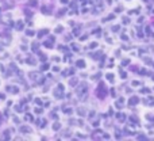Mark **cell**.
Segmentation results:
<instances>
[{"label":"cell","mask_w":154,"mask_h":141,"mask_svg":"<svg viewBox=\"0 0 154 141\" xmlns=\"http://www.w3.org/2000/svg\"><path fill=\"white\" fill-rule=\"evenodd\" d=\"M96 92H97V96H99V98H101V99L107 95V88H105V84L103 83V81H99V86H97Z\"/></svg>","instance_id":"6da1fadb"},{"label":"cell","mask_w":154,"mask_h":141,"mask_svg":"<svg viewBox=\"0 0 154 141\" xmlns=\"http://www.w3.org/2000/svg\"><path fill=\"white\" fill-rule=\"evenodd\" d=\"M29 77L31 80H34V81H37V83H43V79H41V73L39 72H31L29 75Z\"/></svg>","instance_id":"7a4b0ae2"},{"label":"cell","mask_w":154,"mask_h":141,"mask_svg":"<svg viewBox=\"0 0 154 141\" xmlns=\"http://www.w3.org/2000/svg\"><path fill=\"white\" fill-rule=\"evenodd\" d=\"M87 88H88L87 84H80V87H77V90H76V94L77 95H83L84 92L87 91Z\"/></svg>","instance_id":"3957f363"},{"label":"cell","mask_w":154,"mask_h":141,"mask_svg":"<svg viewBox=\"0 0 154 141\" xmlns=\"http://www.w3.org/2000/svg\"><path fill=\"white\" fill-rule=\"evenodd\" d=\"M5 90L8 92H11V94H18V92H19V88H18L16 86H7Z\"/></svg>","instance_id":"277c9868"},{"label":"cell","mask_w":154,"mask_h":141,"mask_svg":"<svg viewBox=\"0 0 154 141\" xmlns=\"http://www.w3.org/2000/svg\"><path fill=\"white\" fill-rule=\"evenodd\" d=\"M54 42H55V38H54V37H51V38H49V41L43 42V46H46V48H53Z\"/></svg>","instance_id":"5b68a950"},{"label":"cell","mask_w":154,"mask_h":141,"mask_svg":"<svg viewBox=\"0 0 154 141\" xmlns=\"http://www.w3.org/2000/svg\"><path fill=\"white\" fill-rule=\"evenodd\" d=\"M138 103H139V98H138V96H131V98H130V100H129L130 106H135V104H138Z\"/></svg>","instance_id":"8992f818"},{"label":"cell","mask_w":154,"mask_h":141,"mask_svg":"<svg viewBox=\"0 0 154 141\" xmlns=\"http://www.w3.org/2000/svg\"><path fill=\"white\" fill-rule=\"evenodd\" d=\"M41 12L46 14V15H47V14H51V8L47 7V5H42V7H41Z\"/></svg>","instance_id":"52a82bcc"},{"label":"cell","mask_w":154,"mask_h":141,"mask_svg":"<svg viewBox=\"0 0 154 141\" xmlns=\"http://www.w3.org/2000/svg\"><path fill=\"white\" fill-rule=\"evenodd\" d=\"M49 33H50V30H49V29H43V30H41V31L38 33V37L42 38V37H45V35H47Z\"/></svg>","instance_id":"ba28073f"},{"label":"cell","mask_w":154,"mask_h":141,"mask_svg":"<svg viewBox=\"0 0 154 141\" xmlns=\"http://www.w3.org/2000/svg\"><path fill=\"white\" fill-rule=\"evenodd\" d=\"M19 132H22V133H31V129H30V126H20L19 128Z\"/></svg>","instance_id":"9c48e42d"},{"label":"cell","mask_w":154,"mask_h":141,"mask_svg":"<svg viewBox=\"0 0 154 141\" xmlns=\"http://www.w3.org/2000/svg\"><path fill=\"white\" fill-rule=\"evenodd\" d=\"M62 92H64V91H62ZM62 92H61V90H60V88H57V90L54 91V96L57 98V99H61V98L64 96V94H62Z\"/></svg>","instance_id":"30bf717a"},{"label":"cell","mask_w":154,"mask_h":141,"mask_svg":"<svg viewBox=\"0 0 154 141\" xmlns=\"http://www.w3.org/2000/svg\"><path fill=\"white\" fill-rule=\"evenodd\" d=\"M76 66L77 68H85V61L84 60H77L76 61Z\"/></svg>","instance_id":"8fae6325"},{"label":"cell","mask_w":154,"mask_h":141,"mask_svg":"<svg viewBox=\"0 0 154 141\" xmlns=\"http://www.w3.org/2000/svg\"><path fill=\"white\" fill-rule=\"evenodd\" d=\"M37 124H38L39 128H45V126H46V119H45V118H41V119L37 121Z\"/></svg>","instance_id":"7c38bea8"},{"label":"cell","mask_w":154,"mask_h":141,"mask_svg":"<svg viewBox=\"0 0 154 141\" xmlns=\"http://www.w3.org/2000/svg\"><path fill=\"white\" fill-rule=\"evenodd\" d=\"M115 104H116L118 108H122L123 104H124V99H123V98H119V99H118V103H115Z\"/></svg>","instance_id":"4fadbf2b"},{"label":"cell","mask_w":154,"mask_h":141,"mask_svg":"<svg viewBox=\"0 0 154 141\" xmlns=\"http://www.w3.org/2000/svg\"><path fill=\"white\" fill-rule=\"evenodd\" d=\"M116 118H118V121H120V122H123V121L126 119V115L123 114V113H116Z\"/></svg>","instance_id":"5bb4252c"},{"label":"cell","mask_w":154,"mask_h":141,"mask_svg":"<svg viewBox=\"0 0 154 141\" xmlns=\"http://www.w3.org/2000/svg\"><path fill=\"white\" fill-rule=\"evenodd\" d=\"M130 121H131V122H134L135 125H138V126H139V119H138V117L131 115V117H130Z\"/></svg>","instance_id":"9a60e30c"},{"label":"cell","mask_w":154,"mask_h":141,"mask_svg":"<svg viewBox=\"0 0 154 141\" xmlns=\"http://www.w3.org/2000/svg\"><path fill=\"white\" fill-rule=\"evenodd\" d=\"M23 26H25L23 21H19V22H16V27H15V29L16 30H23Z\"/></svg>","instance_id":"2e32d148"},{"label":"cell","mask_w":154,"mask_h":141,"mask_svg":"<svg viewBox=\"0 0 154 141\" xmlns=\"http://www.w3.org/2000/svg\"><path fill=\"white\" fill-rule=\"evenodd\" d=\"M26 62H27V64H29V65H35V64H37V61H35V60H34L33 57H30V58H27V60H26Z\"/></svg>","instance_id":"e0dca14e"},{"label":"cell","mask_w":154,"mask_h":141,"mask_svg":"<svg viewBox=\"0 0 154 141\" xmlns=\"http://www.w3.org/2000/svg\"><path fill=\"white\" fill-rule=\"evenodd\" d=\"M77 113H79V115H80V117H84L87 111H85L83 107H79V108H77Z\"/></svg>","instance_id":"ac0fdd59"},{"label":"cell","mask_w":154,"mask_h":141,"mask_svg":"<svg viewBox=\"0 0 154 141\" xmlns=\"http://www.w3.org/2000/svg\"><path fill=\"white\" fill-rule=\"evenodd\" d=\"M99 136H104V133L101 132V130H96V132H93V138H95V137L97 138Z\"/></svg>","instance_id":"d6986e66"},{"label":"cell","mask_w":154,"mask_h":141,"mask_svg":"<svg viewBox=\"0 0 154 141\" xmlns=\"http://www.w3.org/2000/svg\"><path fill=\"white\" fill-rule=\"evenodd\" d=\"M38 48H39V43H38V42H34L33 45H31V49H33V52H38Z\"/></svg>","instance_id":"ffe728a7"},{"label":"cell","mask_w":154,"mask_h":141,"mask_svg":"<svg viewBox=\"0 0 154 141\" xmlns=\"http://www.w3.org/2000/svg\"><path fill=\"white\" fill-rule=\"evenodd\" d=\"M62 110L65 114H72L73 113V108H70V107H62Z\"/></svg>","instance_id":"44dd1931"},{"label":"cell","mask_w":154,"mask_h":141,"mask_svg":"<svg viewBox=\"0 0 154 141\" xmlns=\"http://www.w3.org/2000/svg\"><path fill=\"white\" fill-rule=\"evenodd\" d=\"M29 5H31V7H37V5H38V0H30Z\"/></svg>","instance_id":"7402d4cb"},{"label":"cell","mask_w":154,"mask_h":141,"mask_svg":"<svg viewBox=\"0 0 154 141\" xmlns=\"http://www.w3.org/2000/svg\"><path fill=\"white\" fill-rule=\"evenodd\" d=\"M114 18H115V15H114V14H111V15H108V16H107V18H104V19H103V22H108V21H112Z\"/></svg>","instance_id":"603a6c76"},{"label":"cell","mask_w":154,"mask_h":141,"mask_svg":"<svg viewBox=\"0 0 154 141\" xmlns=\"http://www.w3.org/2000/svg\"><path fill=\"white\" fill-rule=\"evenodd\" d=\"M62 30H64L62 26H57V27L54 29V33H57V34H58V33H62Z\"/></svg>","instance_id":"cb8c5ba5"},{"label":"cell","mask_w":154,"mask_h":141,"mask_svg":"<svg viewBox=\"0 0 154 141\" xmlns=\"http://www.w3.org/2000/svg\"><path fill=\"white\" fill-rule=\"evenodd\" d=\"M72 49L75 50V52H80V46L77 43H72Z\"/></svg>","instance_id":"d4e9b609"},{"label":"cell","mask_w":154,"mask_h":141,"mask_svg":"<svg viewBox=\"0 0 154 141\" xmlns=\"http://www.w3.org/2000/svg\"><path fill=\"white\" fill-rule=\"evenodd\" d=\"M25 119H26V121H30V122H31V121H34V117L31 115V114H26Z\"/></svg>","instance_id":"484cf974"},{"label":"cell","mask_w":154,"mask_h":141,"mask_svg":"<svg viewBox=\"0 0 154 141\" xmlns=\"http://www.w3.org/2000/svg\"><path fill=\"white\" fill-rule=\"evenodd\" d=\"M129 126H130V128H133V126H138V125H135V124H131V125H129ZM126 132H127V133H130V134H133V130H131V129H127V128H126Z\"/></svg>","instance_id":"4316f807"},{"label":"cell","mask_w":154,"mask_h":141,"mask_svg":"<svg viewBox=\"0 0 154 141\" xmlns=\"http://www.w3.org/2000/svg\"><path fill=\"white\" fill-rule=\"evenodd\" d=\"M61 129V125L58 124V122H55L54 125H53V130H60Z\"/></svg>","instance_id":"83f0119b"},{"label":"cell","mask_w":154,"mask_h":141,"mask_svg":"<svg viewBox=\"0 0 154 141\" xmlns=\"http://www.w3.org/2000/svg\"><path fill=\"white\" fill-rule=\"evenodd\" d=\"M58 49L61 50V52H65V53L68 52V48H66V46H64V45H60V46H58Z\"/></svg>","instance_id":"f1b7e54d"},{"label":"cell","mask_w":154,"mask_h":141,"mask_svg":"<svg viewBox=\"0 0 154 141\" xmlns=\"http://www.w3.org/2000/svg\"><path fill=\"white\" fill-rule=\"evenodd\" d=\"M105 77H107L109 81H114V75H112V73H107V75H105Z\"/></svg>","instance_id":"f546056e"},{"label":"cell","mask_w":154,"mask_h":141,"mask_svg":"<svg viewBox=\"0 0 154 141\" xmlns=\"http://www.w3.org/2000/svg\"><path fill=\"white\" fill-rule=\"evenodd\" d=\"M26 35H27V37H33L34 31H33V30H26Z\"/></svg>","instance_id":"4dcf8cb0"},{"label":"cell","mask_w":154,"mask_h":141,"mask_svg":"<svg viewBox=\"0 0 154 141\" xmlns=\"http://www.w3.org/2000/svg\"><path fill=\"white\" fill-rule=\"evenodd\" d=\"M97 46H99L97 42H92L91 45H89V49H95V48H97Z\"/></svg>","instance_id":"1f68e13d"},{"label":"cell","mask_w":154,"mask_h":141,"mask_svg":"<svg viewBox=\"0 0 154 141\" xmlns=\"http://www.w3.org/2000/svg\"><path fill=\"white\" fill-rule=\"evenodd\" d=\"M73 35H80V27H76L73 30Z\"/></svg>","instance_id":"d6a6232c"},{"label":"cell","mask_w":154,"mask_h":141,"mask_svg":"<svg viewBox=\"0 0 154 141\" xmlns=\"http://www.w3.org/2000/svg\"><path fill=\"white\" fill-rule=\"evenodd\" d=\"M49 64H43V65H42L41 66V70H47V69H49Z\"/></svg>","instance_id":"836d02e7"},{"label":"cell","mask_w":154,"mask_h":141,"mask_svg":"<svg viewBox=\"0 0 154 141\" xmlns=\"http://www.w3.org/2000/svg\"><path fill=\"white\" fill-rule=\"evenodd\" d=\"M129 64H130V60H129V58H126V60H123V61H122V65H123V66L129 65Z\"/></svg>","instance_id":"e575fe53"},{"label":"cell","mask_w":154,"mask_h":141,"mask_svg":"<svg viewBox=\"0 0 154 141\" xmlns=\"http://www.w3.org/2000/svg\"><path fill=\"white\" fill-rule=\"evenodd\" d=\"M100 76H101V73H100V72H99V73H96V75H93V76H92V79H93V80H99L100 79Z\"/></svg>","instance_id":"d590c367"},{"label":"cell","mask_w":154,"mask_h":141,"mask_svg":"<svg viewBox=\"0 0 154 141\" xmlns=\"http://www.w3.org/2000/svg\"><path fill=\"white\" fill-rule=\"evenodd\" d=\"M69 84H70L72 87H73V86H77V80H76V79H72L70 81H69Z\"/></svg>","instance_id":"8d00e7d4"},{"label":"cell","mask_w":154,"mask_h":141,"mask_svg":"<svg viewBox=\"0 0 154 141\" xmlns=\"http://www.w3.org/2000/svg\"><path fill=\"white\" fill-rule=\"evenodd\" d=\"M111 30H112V31H119V30H120V26H112V29H111Z\"/></svg>","instance_id":"74e56055"},{"label":"cell","mask_w":154,"mask_h":141,"mask_svg":"<svg viewBox=\"0 0 154 141\" xmlns=\"http://www.w3.org/2000/svg\"><path fill=\"white\" fill-rule=\"evenodd\" d=\"M35 103H37L38 106H42V103H43V102H42V100L39 99V98H35Z\"/></svg>","instance_id":"f35d334b"},{"label":"cell","mask_w":154,"mask_h":141,"mask_svg":"<svg viewBox=\"0 0 154 141\" xmlns=\"http://www.w3.org/2000/svg\"><path fill=\"white\" fill-rule=\"evenodd\" d=\"M141 92H142V94H149V92H150V90H149V88H142V90H141Z\"/></svg>","instance_id":"ab89813d"},{"label":"cell","mask_w":154,"mask_h":141,"mask_svg":"<svg viewBox=\"0 0 154 141\" xmlns=\"http://www.w3.org/2000/svg\"><path fill=\"white\" fill-rule=\"evenodd\" d=\"M120 77H122V79H126V77H127V73L123 72V70H120Z\"/></svg>","instance_id":"60d3db41"},{"label":"cell","mask_w":154,"mask_h":141,"mask_svg":"<svg viewBox=\"0 0 154 141\" xmlns=\"http://www.w3.org/2000/svg\"><path fill=\"white\" fill-rule=\"evenodd\" d=\"M123 23H124V25H129L130 19H129V18H123Z\"/></svg>","instance_id":"b9f144b4"},{"label":"cell","mask_w":154,"mask_h":141,"mask_svg":"<svg viewBox=\"0 0 154 141\" xmlns=\"http://www.w3.org/2000/svg\"><path fill=\"white\" fill-rule=\"evenodd\" d=\"M42 111H43V110H42V108H39V107L35 108V113H37V114H42Z\"/></svg>","instance_id":"7bdbcfd3"},{"label":"cell","mask_w":154,"mask_h":141,"mask_svg":"<svg viewBox=\"0 0 154 141\" xmlns=\"http://www.w3.org/2000/svg\"><path fill=\"white\" fill-rule=\"evenodd\" d=\"M51 118H53V119H58V115H57L55 113H51Z\"/></svg>","instance_id":"ee69618b"},{"label":"cell","mask_w":154,"mask_h":141,"mask_svg":"<svg viewBox=\"0 0 154 141\" xmlns=\"http://www.w3.org/2000/svg\"><path fill=\"white\" fill-rule=\"evenodd\" d=\"M57 88H60L61 91H64V90H65V87H64V86H62V84H61V83H60L58 86H57Z\"/></svg>","instance_id":"f6af8a7d"},{"label":"cell","mask_w":154,"mask_h":141,"mask_svg":"<svg viewBox=\"0 0 154 141\" xmlns=\"http://www.w3.org/2000/svg\"><path fill=\"white\" fill-rule=\"evenodd\" d=\"M122 39H123V41H129V37H127L126 34H123V35H122Z\"/></svg>","instance_id":"bcb514c9"},{"label":"cell","mask_w":154,"mask_h":141,"mask_svg":"<svg viewBox=\"0 0 154 141\" xmlns=\"http://www.w3.org/2000/svg\"><path fill=\"white\" fill-rule=\"evenodd\" d=\"M100 31H101V30H100L99 27H97V29H95V30H93V34H100Z\"/></svg>","instance_id":"7dc6e473"},{"label":"cell","mask_w":154,"mask_h":141,"mask_svg":"<svg viewBox=\"0 0 154 141\" xmlns=\"http://www.w3.org/2000/svg\"><path fill=\"white\" fill-rule=\"evenodd\" d=\"M133 86H134V87H137V86H141V83H139V81H137V80H135V81H133Z\"/></svg>","instance_id":"c3c4849f"},{"label":"cell","mask_w":154,"mask_h":141,"mask_svg":"<svg viewBox=\"0 0 154 141\" xmlns=\"http://www.w3.org/2000/svg\"><path fill=\"white\" fill-rule=\"evenodd\" d=\"M115 134H116V138H120V132L119 130H115Z\"/></svg>","instance_id":"681fc988"},{"label":"cell","mask_w":154,"mask_h":141,"mask_svg":"<svg viewBox=\"0 0 154 141\" xmlns=\"http://www.w3.org/2000/svg\"><path fill=\"white\" fill-rule=\"evenodd\" d=\"M92 125H93V128H97V126H99V121H95Z\"/></svg>","instance_id":"f907efd6"},{"label":"cell","mask_w":154,"mask_h":141,"mask_svg":"<svg viewBox=\"0 0 154 141\" xmlns=\"http://www.w3.org/2000/svg\"><path fill=\"white\" fill-rule=\"evenodd\" d=\"M138 138H139V140H146V137L143 136V134H139V136H138Z\"/></svg>","instance_id":"816d5d0a"},{"label":"cell","mask_w":154,"mask_h":141,"mask_svg":"<svg viewBox=\"0 0 154 141\" xmlns=\"http://www.w3.org/2000/svg\"><path fill=\"white\" fill-rule=\"evenodd\" d=\"M141 75H147V72H146V69H141V72H139Z\"/></svg>","instance_id":"f5cc1de1"},{"label":"cell","mask_w":154,"mask_h":141,"mask_svg":"<svg viewBox=\"0 0 154 141\" xmlns=\"http://www.w3.org/2000/svg\"><path fill=\"white\" fill-rule=\"evenodd\" d=\"M76 136L79 137V138H85V136H83V134H81V133H77V134H76Z\"/></svg>","instance_id":"db71d44e"},{"label":"cell","mask_w":154,"mask_h":141,"mask_svg":"<svg viewBox=\"0 0 154 141\" xmlns=\"http://www.w3.org/2000/svg\"><path fill=\"white\" fill-rule=\"evenodd\" d=\"M85 39H87V35H81L80 37V41H85Z\"/></svg>","instance_id":"11a10c76"},{"label":"cell","mask_w":154,"mask_h":141,"mask_svg":"<svg viewBox=\"0 0 154 141\" xmlns=\"http://www.w3.org/2000/svg\"><path fill=\"white\" fill-rule=\"evenodd\" d=\"M65 11H66V10H65V8H62V10H60V15H62V14H65Z\"/></svg>","instance_id":"9f6ffc18"},{"label":"cell","mask_w":154,"mask_h":141,"mask_svg":"<svg viewBox=\"0 0 154 141\" xmlns=\"http://www.w3.org/2000/svg\"><path fill=\"white\" fill-rule=\"evenodd\" d=\"M122 10H123V8H122V7H118V8H116V10H115V12H120Z\"/></svg>","instance_id":"6f0895ef"},{"label":"cell","mask_w":154,"mask_h":141,"mask_svg":"<svg viewBox=\"0 0 154 141\" xmlns=\"http://www.w3.org/2000/svg\"><path fill=\"white\" fill-rule=\"evenodd\" d=\"M54 61L55 62H60V61H61V58H60V57H54Z\"/></svg>","instance_id":"680465c9"},{"label":"cell","mask_w":154,"mask_h":141,"mask_svg":"<svg viewBox=\"0 0 154 141\" xmlns=\"http://www.w3.org/2000/svg\"><path fill=\"white\" fill-rule=\"evenodd\" d=\"M4 98H5V95H4V94H0V100H3Z\"/></svg>","instance_id":"91938a15"},{"label":"cell","mask_w":154,"mask_h":141,"mask_svg":"<svg viewBox=\"0 0 154 141\" xmlns=\"http://www.w3.org/2000/svg\"><path fill=\"white\" fill-rule=\"evenodd\" d=\"M53 70H54V72H58L60 68H58V66H54V68H53Z\"/></svg>","instance_id":"94428289"},{"label":"cell","mask_w":154,"mask_h":141,"mask_svg":"<svg viewBox=\"0 0 154 141\" xmlns=\"http://www.w3.org/2000/svg\"><path fill=\"white\" fill-rule=\"evenodd\" d=\"M61 3H64V4H66V3H68V0H61Z\"/></svg>","instance_id":"6125c7cd"},{"label":"cell","mask_w":154,"mask_h":141,"mask_svg":"<svg viewBox=\"0 0 154 141\" xmlns=\"http://www.w3.org/2000/svg\"><path fill=\"white\" fill-rule=\"evenodd\" d=\"M143 1H147V0H143Z\"/></svg>","instance_id":"be15d7a7"}]
</instances>
